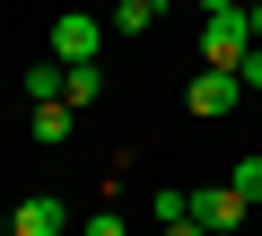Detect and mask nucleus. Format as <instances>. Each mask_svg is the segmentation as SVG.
I'll return each mask as SVG.
<instances>
[{
  "label": "nucleus",
  "mask_w": 262,
  "mask_h": 236,
  "mask_svg": "<svg viewBox=\"0 0 262 236\" xmlns=\"http://www.w3.org/2000/svg\"><path fill=\"white\" fill-rule=\"evenodd\" d=\"M245 53H253V18H245V0H236V9H201V61L236 70Z\"/></svg>",
  "instance_id": "nucleus-1"
},
{
  "label": "nucleus",
  "mask_w": 262,
  "mask_h": 236,
  "mask_svg": "<svg viewBox=\"0 0 262 236\" xmlns=\"http://www.w3.org/2000/svg\"><path fill=\"white\" fill-rule=\"evenodd\" d=\"M227 184H236L245 201H262V158H236V175H227Z\"/></svg>",
  "instance_id": "nucleus-11"
},
{
  "label": "nucleus",
  "mask_w": 262,
  "mask_h": 236,
  "mask_svg": "<svg viewBox=\"0 0 262 236\" xmlns=\"http://www.w3.org/2000/svg\"><path fill=\"white\" fill-rule=\"evenodd\" d=\"M158 27V0H114V35H149Z\"/></svg>",
  "instance_id": "nucleus-9"
},
{
  "label": "nucleus",
  "mask_w": 262,
  "mask_h": 236,
  "mask_svg": "<svg viewBox=\"0 0 262 236\" xmlns=\"http://www.w3.org/2000/svg\"><path fill=\"white\" fill-rule=\"evenodd\" d=\"M9 227H18V236H61V227H70V201L35 192V201H18V210H9Z\"/></svg>",
  "instance_id": "nucleus-4"
},
{
  "label": "nucleus",
  "mask_w": 262,
  "mask_h": 236,
  "mask_svg": "<svg viewBox=\"0 0 262 236\" xmlns=\"http://www.w3.org/2000/svg\"><path fill=\"white\" fill-rule=\"evenodd\" d=\"M236 96H245V79L210 61V70H201V79L184 88V114H201V123H219V114H236Z\"/></svg>",
  "instance_id": "nucleus-3"
},
{
  "label": "nucleus",
  "mask_w": 262,
  "mask_h": 236,
  "mask_svg": "<svg viewBox=\"0 0 262 236\" xmlns=\"http://www.w3.org/2000/svg\"><path fill=\"white\" fill-rule=\"evenodd\" d=\"M158 227H166V236H192V227H201L192 192H158Z\"/></svg>",
  "instance_id": "nucleus-8"
},
{
  "label": "nucleus",
  "mask_w": 262,
  "mask_h": 236,
  "mask_svg": "<svg viewBox=\"0 0 262 236\" xmlns=\"http://www.w3.org/2000/svg\"><path fill=\"white\" fill-rule=\"evenodd\" d=\"M70 132H79V105H70V96H44V105H35V140H44V149H61Z\"/></svg>",
  "instance_id": "nucleus-6"
},
{
  "label": "nucleus",
  "mask_w": 262,
  "mask_h": 236,
  "mask_svg": "<svg viewBox=\"0 0 262 236\" xmlns=\"http://www.w3.org/2000/svg\"><path fill=\"white\" fill-rule=\"evenodd\" d=\"M192 210H201V227H245L253 201H245L236 184H210V192H192Z\"/></svg>",
  "instance_id": "nucleus-5"
},
{
  "label": "nucleus",
  "mask_w": 262,
  "mask_h": 236,
  "mask_svg": "<svg viewBox=\"0 0 262 236\" xmlns=\"http://www.w3.org/2000/svg\"><path fill=\"white\" fill-rule=\"evenodd\" d=\"M27 96H35V105H44V96H61V53H53V61H35V70H27Z\"/></svg>",
  "instance_id": "nucleus-10"
},
{
  "label": "nucleus",
  "mask_w": 262,
  "mask_h": 236,
  "mask_svg": "<svg viewBox=\"0 0 262 236\" xmlns=\"http://www.w3.org/2000/svg\"><path fill=\"white\" fill-rule=\"evenodd\" d=\"M236 79H245V88H262V44H253V53L236 61Z\"/></svg>",
  "instance_id": "nucleus-12"
},
{
  "label": "nucleus",
  "mask_w": 262,
  "mask_h": 236,
  "mask_svg": "<svg viewBox=\"0 0 262 236\" xmlns=\"http://www.w3.org/2000/svg\"><path fill=\"white\" fill-rule=\"evenodd\" d=\"M201 9H236V0H201Z\"/></svg>",
  "instance_id": "nucleus-13"
},
{
  "label": "nucleus",
  "mask_w": 262,
  "mask_h": 236,
  "mask_svg": "<svg viewBox=\"0 0 262 236\" xmlns=\"http://www.w3.org/2000/svg\"><path fill=\"white\" fill-rule=\"evenodd\" d=\"M105 27L114 18H96V9H61L53 18V53L61 61H105Z\"/></svg>",
  "instance_id": "nucleus-2"
},
{
  "label": "nucleus",
  "mask_w": 262,
  "mask_h": 236,
  "mask_svg": "<svg viewBox=\"0 0 262 236\" xmlns=\"http://www.w3.org/2000/svg\"><path fill=\"white\" fill-rule=\"evenodd\" d=\"M61 96H70V105L88 114V105L105 96V70H96V61H61Z\"/></svg>",
  "instance_id": "nucleus-7"
}]
</instances>
